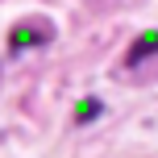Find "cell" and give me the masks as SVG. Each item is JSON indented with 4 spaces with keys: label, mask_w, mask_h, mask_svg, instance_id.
Instances as JSON below:
<instances>
[{
    "label": "cell",
    "mask_w": 158,
    "mask_h": 158,
    "mask_svg": "<svg viewBox=\"0 0 158 158\" xmlns=\"http://www.w3.org/2000/svg\"><path fill=\"white\" fill-rule=\"evenodd\" d=\"M46 42H50L46 21H21V25H13V33H8V54H21V50L46 46Z\"/></svg>",
    "instance_id": "6da1fadb"
},
{
    "label": "cell",
    "mask_w": 158,
    "mask_h": 158,
    "mask_svg": "<svg viewBox=\"0 0 158 158\" xmlns=\"http://www.w3.org/2000/svg\"><path fill=\"white\" fill-rule=\"evenodd\" d=\"M154 54H158V29H146V33H137V42L129 46L125 63L137 67V63H146V58H154Z\"/></svg>",
    "instance_id": "7a4b0ae2"
},
{
    "label": "cell",
    "mask_w": 158,
    "mask_h": 158,
    "mask_svg": "<svg viewBox=\"0 0 158 158\" xmlns=\"http://www.w3.org/2000/svg\"><path fill=\"white\" fill-rule=\"evenodd\" d=\"M104 112V104L100 100H92V96H83V100L75 104V125H87V121H96Z\"/></svg>",
    "instance_id": "3957f363"
}]
</instances>
